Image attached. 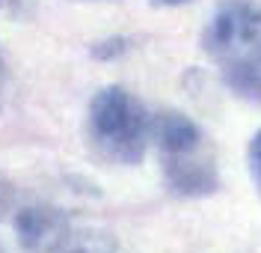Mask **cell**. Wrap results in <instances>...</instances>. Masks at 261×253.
<instances>
[{
  "instance_id": "obj_11",
  "label": "cell",
  "mask_w": 261,
  "mask_h": 253,
  "mask_svg": "<svg viewBox=\"0 0 261 253\" xmlns=\"http://www.w3.org/2000/svg\"><path fill=\"white\" fill-rule=\"evenodd\" d=\"M0 9L9 15H24V0H0Z\"/></svg>"
},
{
  "instance_id": "obj_5",
  "label": "cell",
  "mask_w": 261,
  "mask_h": 253,
  "mask_svg": "<svg viewBox=\"0 0 261 253\" xmlns=\"http://www.w3.org/2000/svg\"><path fill=\"white\" fill-rule=\"evenodd\" d=\"M151 137L161 155H184L205 143L202 128L181 110H161L158 117H151Z\"/></svg>"
},
{
  "instance_id": "obj_12",
  "label": "cell",
  "mask_w": 261,
  "mask_h": 253,
  "mask_svg": "<svg viewBox=\"0 0 261 253\" xmlns=\"http://www.w3.org/2000/svg\"><path fill=\"white\" fill-rule=\"evenodd\" d=\"M3 96H6V63H3V54H0V107H3Z\"/></svg>"
},
{
  "instance_id": "obj_3",
  "label": "cell",
  "mask_w": 261,
  "mask_h": 253,
  "mask_svg": "<svg viewBox=\"0 0 261 253\" xmlns=\"http://www.w3.org/2000/svg\"><path fill=\"white\" fill-rule=\"evenodd\" d=\"M166 188L178 197H208L220 188L217 158L208 143L184 155H161Z\"/></svg>"
},
{
  "instance_id": "obj_7",
  "label": "cell",
  "mask_w": 261,
  "mask_h": 253,
  "mask_svg": "<svg viewBox=\"0 0 261 253\" xmlns=\"http://www.w3.org/2000/svg\"><path fill=\"white\" fill-rule=\"evenodd\" d=\"M223 81L238 99L261 104V63L258 60H238L223 66Z\"/></svg>"
},
{
  "instance_id": "obj_2",
  "label": "cell",
  "mask_w": 261,
  "mask_h": 253,
  "mask_svg": "<svg viewBox=\"0 0 261 253\" xmlns=\"http://www.w3.org/2000/svg\"><path fill=\"white\" fill-rule=\"evenodd\" d=\"M261 45V6L252 0H226L202 30V51L228 66L252 57Z\"/></svg>"
},
{
  "instance_id": "obj_14",
  "label": "cell",
  "mask_w": 261,
  "mask_h": 253,
  "mask_svg": "<svg viewBox=\"0 0 261 253\" xmlns=\"http://www.w3.org/2000/svg\"><path fill=\"white\" fill-rule=\"evenodd\" d=\"M246 60H258V63H261V45H258V51H255L252 57H246Z\"/></svg>"
},
{
  "instance_id": "obj_10",
  "label": "cell",
  "mask_w": 261,
  "mask_h": 253,
  "mask_svg": "<svg viewBox=\"0 0 261 253\" xmlns=\"http://www.w3.org/2000/svg\"><path fill=\"white\" fill-rule=\"evenodd\" d=\"M12 205H15V185L0 173V218L6 212H12Z\"/></svg>"
},
{
  "instance_id": "obj_8",
  "label": "cell",
  "mask_w": 261,
  "mask_h": 253,
  "mask_svg": "<svg viewBox=\"0 0 261 253\" xmlns=\"http://www.w3.org/2000/svg\"><path fill=\"white\" fill-rule=\"evenodd\" d=\"M128 48H130V39L113 36V39H101V42H95L89 54H92L95 60H116V57H122Z\"/></svg>"
},
{
  "instance_id": "obj_13",
  "label": "cell",
  "mask_w": 261,
  "mask_h": 253,
  "mask_svg": "<svg viewBox=\"0 0 261 253\" xmlns=\"http://www.w3.org/2000/svg\"><path fill=\"white\" fill-rule=\"evenodd\" d=\"M154 6H184V3H193V0H151Z\"/></svg>"
},
{
  "instance_id": "obj_9",
  "label": "cell",
  "mask_w": 261,
  "mask_h": 253,
  "mask_svg": "<svg viewBox=\"0 0 261 253\" xmlns=\"http://www.w3.org/2000/svg\"><path fill=\"white\" fill-rule=\"evenodd\" d=\"M246 161H249V173H252L255 191H258V197H261V128L255 131V137L249 140V149H246Z\"/></svg>"
},
{
  "instance_id": "obj_1",
  "label": "cell",
  "mask_w": 261,
  "mask_h": 253,
  "mask_svg": "<svg viewBox=\"0 0 261 253\" xmlns=\"http://www.w3.org/2000/svg\"><path fill=\"white\" fill-rule=\"evenodd\" d=\"M89 143L113 164H140L151 137V117L125 86H104L89 101Z\"/></svg>"
},
{
  "instance_id": "obj_4",
  "label": "cell",
  "mask_w": 261,
  "mask_h": 253,
  "mask_svg": "<svg viewBox=\"0 0 261 253\" xmlns=\"http://www.w3.org/2000/svg\"><path fill=\"white\" fill-rule=\"evenodd\" d=\"M68 215L57 205H24L18 209L12 226L15 236L21 241V247L27 253H48L54 247V241L63 236V229L68 226Z\"/></svg>"
},
{
  "instance_id": "obj_6",
  "label": "cell",
  "mask_w": 261,
  "mask_h": 253,
  "mask_svg": "<svg viewBox=\"0 0 261 253\" xmlns=\"http://www.w3.org/2000/svg\"><path fill=\"white\" fill-rule=\"evenodd\" d=\"M48 253H119V244H116L113 233H107L101 226L68 220L63 236L54 241Z\"/></svg>"
}]
</instances>
